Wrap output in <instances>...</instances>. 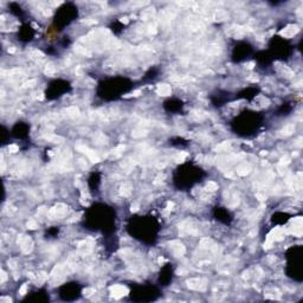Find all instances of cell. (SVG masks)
Instances as JSON below:
<instances>
[{"label": "cell", "mask_w": 303, "mask_h": 303, "mask_svg": "<svg viewBox=\"0 0 303 303\" xmlns=\"http://www.w3.org/2000/svg\"><path fill=\"white\" fill-rule=\"evenodd\" d=\"M155 290H157L155 288H138V290L132 291L131 297L134 301H153V300L157 299L159 295V293L153 294V291Z\"/></svg>", "instance_id": "6da1fadb"}, {"label": "cell", "mask_w": 303, "mask_h": 303, "mask_svg": "<svg viewBox=\"0 0 303 303\" xmlns=\"http://www.w3.org/2000/svg\"><path fill=\"white\" fill-rule=\"evenodd\" d=\"M59 295L65 301L77 300L81 295V287L77 283H68L60 288Z\"/></svg>", "instance_id": "7a4b0ae2"}, {"label": "cell", "mask_w": 303, "mask_h": 303, "mask_svg": "<svg viewBox=\"0 0 303 303\" xmlns=\"http://www.w3.org/2000/svg\"><path fill=\"white\" fill-rule=\"evenodd\" d=\"M172 281V269L171 268H165L163 271V275L160 274V283L163 285H167Z\"/></svg>", "instance_id": "3957f363"}]
</instances>
